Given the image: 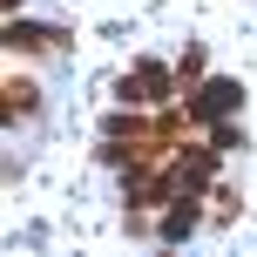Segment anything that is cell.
Here are the masks:
<instances>
[{"mask_svg":"<svg viewBox=\"0 0 257 257\" xmlns=\"http://www.w3.org/2000/svg\"><path fill=\"white\" fill-rule=\"evenodd\" d=\"M237 102H244L237 81H203V88H196V115H230Z\"/></svg>","mask_w":257,"mask_h":257,"instance_id":"cell-1","label":"cell"},{"mask_svg":"<svg viewBox=\"0 0 257 257\" xmlns=\"http://www.w3.org/2000/svg\"><path fill=\"white\" fill-rule=\"evenodd\" d=\"M122 95H149V102H156V95H169V68H163V61H142L136 81H122Z\"/></svg>","mask_w":257,"mask_h":257,"instance_id":"cell-2","label":"cell"},{"mask_svg":"<svg viewBox=\"0 0 257 257\" xmlns=\"http://www.w3.org/2000/svg\"><path fill=\"white\" fill-rule=\"evenodd\" d=\"M190 230H196V203H176L163 217V237H190Z\"/></svg>","mask_w":257,"mask_h":257,"instance_id":"cell-3","label":"cell"}]
</instances>
